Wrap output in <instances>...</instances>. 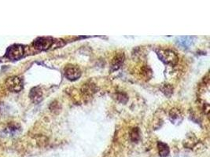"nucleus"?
Wrapping results in <instances>:
<instances>
[{
    "label": "nucleus",
    "mask_w": 210,
    "mask_h": 157,
    "mask_svg": "<svg viewBox=\"0 0 210 157\" xmlns=\"http://www.w3.org/2000/svg\"><path fill=\"white\" fill-rule=\"evenodd\" d=\"M124 61V54L123 53H120L116 55L112 61L111 67L113 70H118L121 67V65L123 64Z\"/></svg>",
    "instance_id": "423d86ee"
},
{
    "label": "nucleus",
    "mask_w": 210,
    "mask_h": 157,
    "mask_svg": "<svg viewBox=\"0 0 210 157\" xmlns=\"http://www.w3.org/2000/svg\"><path fill=\"white\" fill-rule=\"evenodd\" d=\"M180 116V113L178 110L173 109L170 112V119L171 121H175L176 119H178L179 117Z\"/></svg>",
    "instance_id": "f8f14e48"
},
{
    "label": "nucleus",
    "mask_w": 210,
    "mask_h": 157,
    "mask_svg": "<svg viewBox=\"0 0 210 157\" xmlns=\"http://www.w3.org/2000/svg\"><path fill=\"white\" fill-rule=\"evenodd\" d=\"M161 90H162L163 93L168 97H170L171 95H172V94L173 93V88H172V87L170 84H165V85L161 88Z\"/></svg>",
    "instance_id": "9b49d317"
},
{
    "label": "nucleus",
    "mask_w": 210,
    "mask_h": 157,
    "mask_svg": "<svg viewBox=\"0 0 210 157\" xmlns=\"http://www.w3.org/2000/svg\"><path fill=\"white\" fill-rule=\"evenodd\" d=\"M7 86L11 90L17 91L21 90L22 88V81L19 77H12L7 80Z\"/></svg>",
    "instance_id": "39448f33"
},
{
    "label": "nucleus",
    "mask_w": 210,
    "mask_h": 157,
    "mask_svg": "<svg viewBox=\"0 0 210 157\" xmlns=\"http://www.w3.org/2000/svg\"><path fill=\"white\" fill-rule=\"evenodd\" d=\"M24 54V48L22 46L14 45L12 46L6 51V56L11 60H18Z\"/></svg>",
    "instance_id": "f03ea898"
},
{
    "label": "nucleus",
    "mask_w": 210,
    "mask_h": 157,
    "mask_svg": "<svg viewBox=\"0 0 210 157\" xmlns=\"http://www.w3.org/2000/svg\"><path fill=\"white\" fill-rule=\"evenodd\" d=\"M81 70L80 69V68L76 65H69V66H67L65 69V77L69 80H78L79 78L81 76Z\"/></svg>",
    "instance_id": "7ed1b4c3"
},
{
    "label": "nucleus",
    "mask_w": 210,
    "mask_h": 157,
    "mask_svg": "<svg viewBox=\"0 0 210 157\" xmlns=\"http://www.w3.org/2000/svg\"><path fill=\"white\" fill-rule=\"evenodd\" d=\"M54 39L51 38H46V37H42L36 39L33 43V46L36 49L40 50H46L48 49L51 46L53 45Z\"/></svg>",
    "instance_id": "20e7f679"
},
{
    "label": "nucleus",
    "mask_w": 210,
    "mask_h": 157,
    "mask_svg": "<svg viewBox=\"0 0 210 157\" xmlns=\"http://www.w3.org/2000/svg\"><path fill=\"white\" fill-rule=\"evenodd\" d=\"M131 140L133 142H137L140 139V132L138 128H134L131 132Z\"/></svg>",
    "instance_id": "9d476101"
},
{
    "label": "nucleus",
    "mask_w": 210,
    "mask_h": 157,
    "mask_svg": "<svg viewBox=\"0 0 210 157\" xmlns=\"http://www.w3.org/2000/svg\"><path fill=\"white\" fill-rule=\"evenodd\" d=\"M192 39H193V37H191V36H181V37L177 38L176 42L179 45L183 46V47L187 48L193 42Z\"/></svg>",
    "instance_id": "6e6552de"
},
{
    "label": "nucleus",
    "mask_w": 210,
    "mask_h": 157,
    "mask_svg": "<svg viewBox=\"0 0 210 157\" xmlns=\"http://www.w3.org/2000/svg\"><path fill=\"white\" fill-rule=\"evenodd\" d=\"M157 148H158L159 155L161 157H167L169 155L170 149H169V145L164 143V142H157Z\"/></svg>",
    "instance_id": "0eeeda50"
},
{
    "label": "nucleus",
    "mask_w": 210,
    "mask_h": 157,
    "mask_svg": "<svg viewBox=\"0 0 210 157\" xmlns=\"http://www.w3.org/2000/svg\"><path fill=\"white\" fill-rule=\"evenodd\" d=\"M158 57L162 62L169 65H175L179 61V57L175 52L170 49H161L157 52Z\"/></svg>",
    "instance_id": "f257e3e1"
},
{
    "label": "nucleus",
    "mask_w": 210,
    "mask_h": 157,
    "mask_svg": "<svg viewBox=\"0 0 210 157\" xmlns=\"http://www.w3.org/2000/svg\"><path fill=\"white\" fill-rule=\"evenodd\" d=\"M42 91L39 87H35L31 90L30 97L34 102H40L42 99Z\"/></svg>",
    "instance_id": "1a4fd4ad"
}]
</instances>
